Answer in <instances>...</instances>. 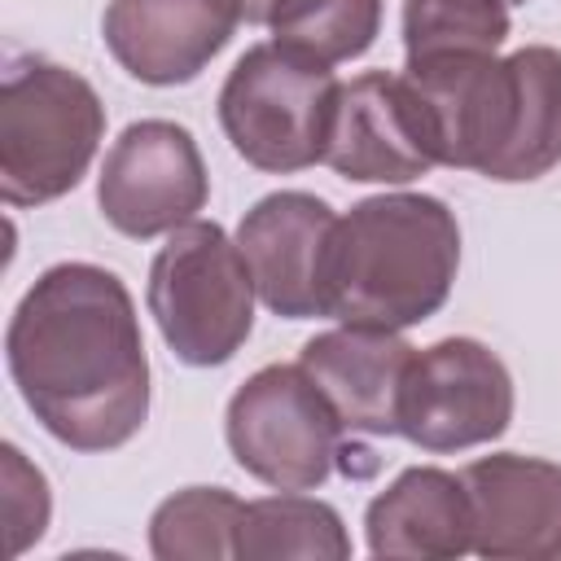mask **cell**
Returning a JSON list of instances; mask_svg holds the SVG:
<instances>
[{
	"instance_id": "6da1fadb",
	"label": "cell",
	"mask_w": 561,
	"mask_h": 561,
	"mask_svg": "<svg viewBox=\"0 0 561 561\" xmlns=\"http://www.w3.org/2000/svg\"><path fill=\"white\" fill-rule=\"evenodd\" d=\"M4 364L26 412L70 451H114L149 421V355L127 285L101 263H53L18 298Z\"/></svg>"
},
{
	"instance_id": "7a4b0ae2",
	"label": "cell",
	"mask_w": 561,
	"mask_h": 561,
	"mask_svg": "<svg viewBox=\"0 0 561 561\" xmlns=\"http://www.w3.org/2000/svg\"><path fill=\"white\" fill-rule=\"evenodd\" d=\"M403 75L425 105L438 167L526 184L561 162V48L456 53L403 66Z\"/></svg>"
},
{
	"instance_id": "3957f363",
	"label": "cell",
	"mask_w": 561,
	"mask_h": 561,
	"mask_svg": "<svg viewBox=\"0 0 561 561\" xmlns=\"http://www.w3.org/2000/svg\"><path fill=\"white\" fill-rule=\"evenodd\" d=\"M456 272V210L434 193H377L333 224L324 254V316L403 333L443 311Z\"/></svg>"
},
{
	"instance_id": "277c9868",
	"label": "cell",
	"mask_w": 561,
	"mask_h": 561,
	"mask_svg": "<svg viewBox=\"0 0 561 561\" xmlns=\"http://www.w3.org/2000/svg\"><path fill=\"white\" fill-rule=\"evenodd\" d=\"M105 140L96 88L48 57H9L0 79V197L4 206H48L66 197Z\"/></svg>"
},
{
	"instance_id": "5b68a950",
	"label": "cell",
	"mask_w": 561,
	"mask_h": 561,
	"mask_svg": "<svg viewBox=\"0 0 561 561\" xmlns=\"http://www.w3.org/2000/svg\"><path fill=\"white\" fill-rule=\"evenodd\" d=\"M337 92L329 61L263 39L237 57L215 105L237 158L267 175H294L324 162Z\"/></svg>"
},
{
	"instance_id": "8992f818",
	"label": "cell",
	"mask_w": 561,
	"mask_h": 561,
	"mask_svg": "<svg viewBox=\"0 0 561 561\" xmlns=\"http://www.w3.org/2000/svg\"><path fill=\"white\" fill-rule=\"evenodd\" d=\"M254 294L237 237L215 219H188L153 254L145 302L180 364L219 368L254 333Z\"/></svg>"
},
{
	"instance_id": "52a82bcc",
	"label": "cell",
	"mask_w": 561,
	"mask_h": 561,
	"mask_svg": "<svg viewBox=\"0 0 561 561\" xmlns=\"http://www.w3.org/2000/svg\"><path fill=\"white\" fill-rule=\"evenodd\" d=\"M232 460L272 491H316L337 469L351 434L302 364H263L224 412Z\"/></svg>"
},
{
	"instance_id": "ba28073f",
	"label": "cell",
	"mask_w": 561,
	"mask_h": 561,
	"mask_svg": "<svg viewBox=\"0 0 561 561\" xmlns=\"http://www.w3.org/2000/svg\"><path fill=\"white\" fill-rule=\"evenodd\" d=\"M513 373L486 342L438 337L412 355L399 399V438L430 456L486 447L513 425Z\"/></svg>"
},
{
	"instance_id": "9c48e42d",
	"label": "cell",
	"mask_w": 561,
	"mask_h": 561,
	"mask_svg": "<svg viewBox=\"0 0 561 561\" xmlns=\"http://www.w3.org/2000/svg\"><path fill=\"white\" fill-rule=\"evenodd\" d=\"M210 197V175L188 127L171 118H140L118 131L101 162L96 206L105 224L131 241L167 237L197 219Z\"/></svg>"
},
{
	"instance_id": "30bf717a",
	"label": "cell",
	"mask_w": 561,
	"mask_h": 561,
	"mask_svg": "<svg viewBox=\"0 0 561 561\" xmlns=\"http://www.w3.org/2000/svg\"><path fill=\"white\" fill-rule=\"evenodd\" d=\"M324 167L351 184H412L438 167L434 131L408 75L364 70L342 83Z\"/></svg>"
},
{
	"instance_id": "8fae6325",
	"label": "cell",
	"mask_w": 561,
	"mask_h": 561,
	"mask_svg": "<svg viewBox=\"0 0 561 561\" xmlns=\"http://www.w3.org/2000/svg\"><path fill=\"white\" fill-rule=\"evenodd\" d=\"M333 224H337L333 206L307 188L267 193L241 215L237 245L272 316L280 320L324 316V254Z\"/></svg>"
},
{
	"instance_id": "7c38bea8",
	"label": "cell",
	"mask_w": 561,
	"mask_h": 561,
	"mask_svg": "<svg viewBox=\"0 0 561 561\" xmlns=\"http://www.w3.org/2000/svg\"><path fill=\"white\" fill-rule=\"evenodd\" d=\"M241 0H110L101 39L149 88L193 83L237 35Z\"/></svg>"
},
{
	"instance_id": "4fadbf2b",
	"label": "cell",
	"mask_w": 561,
	"mask_h": 561,
	"mask_svg": "<svg viewBox=\"0 0 561 561\" xmlns=\"http://www.w3.org/2000/svg\"><path fill=\"white\" fill-rule=\"evenodd\" d=\"M473 504V557L561 561V465L491 451L460 469Z\"/></svg>"
},
{
	"instance_id": "5bb4252c",
	"label": "cell",
	"mask_w": 561,
	"mask_h": 561,
	"mask_svg": "<svg viewBox=\"0 0 561 561\" xmlns=\"http://www.w3.org/2000/svg\"><path fill=\"white\" fill-rule=\"evenodd\" d=\"M416 346L399 329L337 324L302 342L298 364L333 403L351 438H394Z\"/></svg>"
},
{
	"instance_id": "9a60e30c",
	"label": "cell",
	"mask_w": 561,
	"mask_h": 561,
	"mask_svg": "<svg viewBox=\"0 0 561 561\" xmlns=\"http://www.w3.org/2000/svg\"><path fill=\"white\" fill-rule=\"evenodd\" d=\"M373 557L456 561L473 552V504L465 478L438 465H408L364 508Z\"/></svg>"
},
{
	"instance_id": "2e32d148",
	"label": "cell",
	"mask_w": 561,
	"mask_h": 561,
	"mask_svg": "<svg viewBox=\"0 0 561 561\" xmlns=\"http://www.w3.org/2000/svg\"><path fill=\"white\" fill-rule=\"evenodd\" d=\"M272 557L346 561L351 535L342 513L307 491H276L263 500H245L237 526V561H272Z\"/></svg>"
},
{
	"instance_id": "e0dca14e",
	"label": "cell",
	"mask_w": 561,
	"mask_h": 561,
	"mask_svg": "<svg viewBox=\"0 0 561 561\" xmlns=\"http://www.w3.org/2000/svg\"><path fill=\"white\" fill-rule=\"evenodd\" d=\"M245 500L228 486H184L149 517V552L158 561H237V526Z\"/></svg>"
},
{
	"instance_id": "ac0fdd59",
	"label": "cell",
	"mask_w": 561,
	"mask_h": 561,
	"mask_svg": "<svg viewBox=\"0 0 561 561\" xmlns=\"http://www.w3.org/2000/svg\"><path fill=\"white\" fill-rule=\"evenodd\" d=\"M513 35L504 0H403V61L500 53Z\"/></svg>"
},
{
	"instance_id": "d6986e66",
	"label": "cell",
	"mask_w": 561,
	"mask_h": 561,
	"mask_svg": "<svg viewBox=\"0 0 561 561\" xmlns=\"http://www.w3.org/2000/svg\"><path fill=\"white\" fill-rule=\"evenodd\" d=\"M377 31H381V0H307L294 18H285L272 31V39L337 66L364 57Z\"/></svg>"
},
{
	"instance_id": "ffe728a7",
	"label": "cell",
	"mask_w": 561,
	"mask_h": 561,
	"mask_svg": "<svg viewBox=\"0 0 561 561\" xmlns=\"http://www.w3.org/2000/svg\"><path fill=\"white\" fill-rule=\"evenodd\" d=\"M0 486H4V526H9V552L22 557L31 543H39L48 513H53V495H48V478L22 456V447L4 443L0 447Z\"/></svg>"
},
{
	"instance_id": "44dd1931",
	"label": "cell",
	"mask_w": 561,
	"mask_h": 561,
	"mask_svg": "<svg viewBox=\"0 0 561 561\" xmlns=\"http://www.w3.org/2000/svg\"><path fill=\"white\" fill-rule=\"evenodd\" d=\"M302 4H307V0H241V13H245V22L276 31V26H280L285 18H294Z\"/></svg>"
},
{
	"instance_id": "7402d4cb",
	"label": "cell",
	"mask_w": 561,
	"mask_h": 561,
	"mask_svg": "<svg viewBox=\"0 0 561 561\" xmlns=\"http://www.w3.org/2000/svg\"><path fill=\"white\" fill-rule=\"evenodd\" d=\"M504 4H526V0H504Z\"/></svg>"
}]
</instances>
